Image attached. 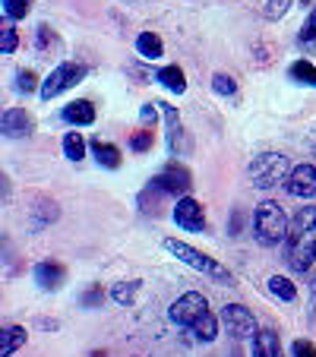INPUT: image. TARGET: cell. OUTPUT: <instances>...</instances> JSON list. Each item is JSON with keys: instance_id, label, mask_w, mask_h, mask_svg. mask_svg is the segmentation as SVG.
Instances as JSON below:
<instances>
[{"instance_id": "6da1fadb", "label": "cell", "mask_w": 316, "mask_h": 357, "mask_svg": "<svg viewBox=\"0 0 316 357\" xmlns=\"http://www.w3.org/2000/svg\"><path fill=\"white\" fill-rule=\"evenodd\" d=\"M285 259L294 272H310V266L316 263V206H301L291 218Z\"/></svg>"}, {"instance_id": "7a4b0ae2", "label": "cell", "mask_w": 316, "mask_h": 357, "mask_svg": "<svg viewBox=\"0 0 316 357\" xmlns=\"http://www.w3.org/2000/svg\"><path fill=\"white\" fill-rule=\"evenodd\" d=\"M168 317H171V323L190 329L200 342H216L218 338V319H216V313L209 310V301L200 291H187V294L177 297L171 303Z\"/></svg>"}, {"instance_id": "3957f363", "label": "cell", "mask_w": 316, "mask_h": 357, "mask_svg": "<svg viewBox=\"0 0 316 357\" xmlns=\"http://www.w3.org/2000/svg\"><path fill=\"white\" fill-rule=\"evenodd\" d=\"M288 228H291V222L276 199H262L259 206H256L253 234L262 247H278L282 241H288Z\"/></svg>"}, {"instance_id": "277c9868", "label": "cell", "mask_w": 316, "mask_h": 357, "mask_svg": "<svg viewBox=\"0 0 316 357\" xmlns=\"http://www.w3.org/2000/svg\"><path fill=\"white\" fill-rule=\"evenodd\" d=\"M165 250H168L171 257H177V259H181L183 266H190V269L202 272V275L216 278V282H231L228 269H225V266L218 263V259L206 257V253H200V250H196V247H190V243L177 241V237H168V241H165Z\"/></svg>"}, {"instance_id": "5b68a950", "label": "cell", "mask_w": 316, "mask_h": 357, "mask_svg": "<svg viewBox=\"0 0 316 357\" xmlns=\"http://www.w3.org/2000/svg\"><path fill=\"white\" fill-rule=\"evenodd\" d=\"M288 174H291V168L282 152H262V155H256L250 162V177H253V187H259V190H269L276 183L288 181Z\"/></svg>"}, {"instance_id": "8992f818", "label": "cell", "mask_w": 316, "mask_h": 357, "mask_svg": "<svg viewBox=\"0 0 316 357\" xmlns=\"http://www.w3.org/2000/svg\"><path fill=\"white\" fill-rule=\"evenodd\" d=\"M82 79H86V67H82V63H61V67L51 70V76L41 82L38 92H41V98L45 101H51V98H57L61 92L73 89L76 82H82Z\"/></svg>"}, {"instance_id": "52a82bcc", "label": "cell", "mask_w": 316, "mask_h": 357, "mask_svg": "<svg viewBox=\"0 0 316 357\" xmlns=\"http://www.w3.org/2000/svg\"><path fill=\"white\" fill-rule=\"evenodd\" d=\"M222 323L234 338H253L256 332H259L256 329L253 313H250L243 303H228V307L222 310Z\"/></svg>"}, {"instance_id": "ba28073f", "label": "cell", "mask_w": 316, "mask_h": 357, "mask_svg": "<svg viewBox=\"0 0 316 357\" xmlns=\"http://www.w3.org/2000/svg\"><path fill=\"white\" fill-rule=\"evenodd\" d=\"M174 222L183 231H206V212H202V206L193 196H181L174 206Z\"/></svg>"}, {"instance_id": "9c48e42d", "label": "cell", "mask_w": 316, "mask_h": 357, "mask_svg": "<svg viewBox=\"0 0 316 357\" xmlns=\"http://www.w3.org/2000/svg\"><path fill=\"white\" fill-rule=\"evenodd\" d=\"M285 190H288L291 196H297V199L316 196V168L313 165H297V168H291L288 181H285Z\"/></svg>"}, {"instance_id": "30bf717a", "label": "cell", "mask_w": 316, "mask_h": 357, "mask_svg": "<svg viewBox=\"0 0 316 357\" xmlns=\"http://www.w3.org/2000/svg\"><path fill=\"white\" fill-rule=\"evenodd\" d=\"M190 183H193V181H190V171L187 168H181V165H168V168H165L162 174L152 181V187L162 190V193H174L177 196V193H187Z\"/></svg>"}, {"instance_id": "8fae6325", "label": "cell", "mask_w": 316, "mask_h": 357, "mask_svg": "<svg viewBox=\"0 0 316 357\" xmlns=\"http://www.w3.org/2000/svg\"><path fill=\"white\" fill-rule=\"evenodd\" d=\"M0 130H3V136H10V139H22V136H29L35 130V121L29 111L10 108L7 114L0 117Z\"/></svg>"}, {"instance_id": "7c38bea8", "label": "cell", "mask_w": 316, "mask_h": 357, "mask_svg": "<svg viewBox=\"0 0 316 357\" xmlns=\"http://www.w3.org/2000/svg\"><path fill=\"white\" fill-rule=\"evenodd\" d=\"M253 357H285L282 351V338H278V332L272 329H259L253 335V351H250Z\"/></svg>"}, {"instance_id": "4fadbf2b", "label": "cell", "mask_w": 316, "mask_h": 357, "mask_svg": "<svg viewBox=\"0 0 316 357\" xmlns=\"http://www.w3.org/2000/svg\"><path fill=\"white\" fill-rule=\"evenodd\" d=\"M35 282L45 291H57L63 282H67V269L61 263H38L35 266Z\"/></svg>"}, {"instance_id": "5bb4252c", "label": "cell", "mask_w": 316, "mask_h": 357, "mask_svg": "<svg viewBox=\"0 0 316 357\" xmlns=\"http://www.w3.org/2000/svg\"><path fill=\"white\" fill-rule=\"evenodd\" d=\"M63 121L76 123V127H89V123H95V105L92 101H73L63 108Z\"/></svg>"}, {"instance_id": "9a60e30c", "label": "cell", "mask_w": 316, "mask_h": 357, "mask_svg": "<svg viewBox=\"0 0 316 357\" xmlns=\"http://www.w3.org/2000/svg\"><path fill=\"white\" fill-rule=\"evenodd\" d=\"M136 51H140L146 61H158V57L165 54V45L155 32H142L140 38H136Z\"/></svg>"}, {"instance_id": "2e32d148", "label": "cell", "mask_w": 316, "mask_h": 357, "mask_svg": "<svg viewBox=\"0 0 316 357\" xmlns=\"http://www.w3.org/2000/svg\"><path fill=\"white\" fill-rule=\"evenodd\" d=\"M155 79L162 82L165 89H171V92H187V79H183V70L181 67H162L158 70V76H155Z\"/></svg>"}, {"instance_id": "e0dca14e", "label": "cell", "mask_w": 316, "mask_h": 357, "mask_svg": "<svg viewBox=\"0 0 316 357\" xmlns=\"http://www.w3.org/2000/svg\"><path fill=\"white\" fill-rule=\"evenodd\" d=\"M3 335V344H0V357H13V351L20 344H26V329L22 326H7V329L0 332Z\"/></svg>"}, {"instance_id": "ac0fdd59", "label": "cell", "mask_w": 316, "mask_h": 357, "mask_svg": "<svg viewBox=\"0 0 316 357\" xmlns=\"http://www.w3.org/2000/svg\"><path fill=\"white\" fill-rule=\"evenodd\" d=\"M92 149H95V158H98V165H105V168H121V149H117V146L95 139Z\"/></svg>"}, {"instance_id": "d6986e66", "label": "cell", "mask_w": 316, "mask_h": 357, "mask_svg": "<svg viewBox=\"0 0 316 357\" xmlns=\"http://www.w3.org/2000/svg\"><path fill=\"white\" fill-rule=\"evenodd\" d=\"M63 152H67V158L70 162H82V158H86V139H82L80 133H67L63 136Z\"/></svg>"}, {"instance_id": "ffe728a7", "label": "cell", "mask_w": 316, "mask_h": 357, "mask_svg": "<svg viewBox=\"0 0 316 357\" xmlns=\"http://www.w3.org/2000/svg\"><path fill=\"white\" fill-rule=\"evenodd\" d=\"M269 291L278 297V301H294V297H297V288L285 275H272L269 278Z\"/></svg>"}, {"instance_id": "44dd1931", "label": "cell", "mask_w": 316, "mask_h": 357, "mask_svg": "<svg viewBox=\"0 0 316 357\" xmlns=\"http://www.w3.org/2000/svg\"><path fill=\"white\" fill-rule=\"evenodd\" d=\"M291 79L303 82V86H316V67L310 61H297L291 63Z\"/></svg>"}, {"instance_id": "7402d4cb", "label": "cell", "mask_w": 316, "mask_h": 357, "mask_svg": "<svg viewBox=\"0 0 316 357\" xmlns=\"http://www.w3.org/2000/svg\"><path fill=\"white\" fill-rule=\"evenodd\" d=\"M158 108H162L165 121H168V136H171V149L177 146V133H181V117H177V111L171 108V105H165V101H155Z\"/></svg>"}, {"instance_id": "603a6c76", "label": "cell", "mask_w": 316, "mask_h": 357, "mask_svg": "<svg viewBox=\"0 0 316 357\" xmlns=\"http://www.w3.org/2000/svg\"><path fill=\"white\" fill-rule=\"evenodd\" d=\"M29 10H32V0H3V13L10 20H26Z\"/></svg>"}, {"instance_id": "cb8c5ba5", "label": "cell", "mask_w": 316, "mask_h": 357, "mask_svg": "<svg viewBox=\"0 0 316 357\" xmlns=\"http://www.w3.org/2000/svg\"><path fill=\"white\" fill-rule=\"evenodd\" d=\"M16 29L10 26V22H3V26H0V51H3V54H13L16 51Z\"/></svg>"}, {"instance_id": "d4e9b609", "label": "cell", "mask_w": 316, "mask_h": 357, "mask_svg": "<svg viewBox=\"0 0 316 357\" xmlns=\"http://www.w3.org/2000/svg\"><path fill=\"white\" fill-rule=\"evenodd\" d=\"M152 139H155V136H152V130H136V133H133V139H130V146H133V152H149V149H152Z\"/></svg>"}, {"instance_id": "484cf974", "label": "cell", "mask_w": 316, "mask_h": 357, "mask_svg": "<svg viewBox=\"0 0 316 357\" xmlns=\"http://www.w3.org/2000/svg\"><path fill=\"white\" fill-rule=\"evenodd\" d=\"M212 89H216V92L218 95H234V79H231V76L228 73H216V76H212Z\"/></svg>"}, {"instance_id": "4316f807", "label": "cell", "mask_w": 316, "mask_h": 357, "mask_svg": "<svg viewBox=\"0 0 316 357\" xmlns=\"http://www.w3.org/2000/svg\"><path fill=\"white\" fill-rule=\"evenodd\" d=\"M136 288H140V282H121L114 288V301L117 303H130L133 301V294H136Z\"/></svg>"}, {"instance_id": "83f0119b", "label": "cell", "mask_w": 316, "mask_h": 357, "mask_svg": "<svg viewBox=\"0 0 316 357\" xmlns=\"http://www.w3.org/2000/svg\"><path fill=\"white\" fill-rule=\"evenodd\" d=\"M35 86H38V76L32 73V70H22L20 73V79H16V89H20V92H35Z\"/></svg>"}, {"instance_id": "f1b7e54d", "label": "cell", "mask_w": 316, "mask_h": 357, "mask_svg": "<svg viewBox=\"0 0 316 357\" xmlns=\"http://www.w3.org/2000/svg\"><path fill=\"white\" fill-rule=\"evenodd\" d=\"M288 7H291V0H269L266 16H269V20H282V16L288 13Z\"/></svg>"}, {"instance_id": "f546056e", "label": "cell", "mask_w": 316, "mask_h": 357, "mask_svg": "<svg viewBox=\"0 0 316 357\" xmlns=\"http://www.w3.org/2000/svg\"><path fill=\"white\" fill-rule=\"evenodd\" d=\"M101 301H105V291L95 284V288H89L86 294H82V307H101Z\"/></svg>"}, {"instance_id": "4dcf8cb0", "label": "cell", "mask_w": 316, "mask_h": 357, "mask_svg": "<svg viewBox=\"0 0 316 357\" xmlns=\"http://www.w3.org/2000/svg\"><path fill=\"white\" fill-rule=\"evenodd\" d=\"M291 351H294V357H316V348L310 342H303V338H297V342L291 344Z\"/></svg>"}, {"instance_id": "1f68e13d", "label": "cell", "mask_w": 316, "mask_h": 357, "mask_svg": "<svg viewBox=\"0 0 316 357\" xmlns=\"http://www.w3.org/2000/svg\"><path fill=\"white\" fill-rule=\"evenodd\" d=\"M140 121L146 123V127H149V123H152V127H155V121H158V108H155V105H142V111H140Z\"/></svg>"}, {"instance_id": "d6a6232c", "label": "cell", "mask_w": 316, "mask_h": 357, "mask_svg": "<svg viewBox=\"0 0 316 357\" xmlns=\"http://www.w3.org/2000/svg\"><path fill=\"white\" fill-rule=\"evenodd\" d=\"M313 38H316V7H313V13H310L307 26H303V32H301V41H313Z\"/></svg>"}]
</instances>
